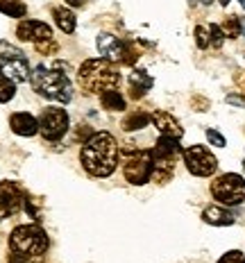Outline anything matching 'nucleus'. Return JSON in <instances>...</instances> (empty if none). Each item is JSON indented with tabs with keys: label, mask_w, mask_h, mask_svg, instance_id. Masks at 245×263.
I'll return each instance as SVG.
<instances>
[{
	"label": "nucleus",
	"mask_w": 245,
	"mask_h": 263,
	"mask_svg": "<svg viewBox=\"0 0 245 263\" xmlns=\"http://www.w3.org/2000/svg\"><path fill=\"white\" fill-rule=\"evenodd\" d=\"M70 7H80V5H84V0H66Z\"/></svg>",
	"instance_id": "c756f323"
},
{
	"label": "nucleus",
	"mask_w": 245,
	"mask_h": 263,
	"mask_svg": "<svg viewBox=\"0 0 245 263\" xmlns=\"http://www.w3.org/2000/svg\"><path fill=\"white\" fill-rule=\"evenodd\" d=\"M222 32H225V36H232V39L241 36V23H238V16H230V18L225 21V25H222Z\"/></svg>",
	"instance_id": "4be33fe9"
},
{
	"label": "nucleus",
	"mask_w": 245,
	"mask_h": 263,
	"mask_svg": "<svg viewBox=\"0 0 245 263\" xmlns=\"http://www.w3.org/2000/svg\"><path fill=\"white\" fill-rule=\"evenodd\" d=\"M182 157H184V163H186L189 173L195 175V177H209L218 168V159L211 155L204 145H191L182 152Z\"/></svg>",
	"instance_id": "1a4fd4ad"
},
{
	"label": "nucleus",
	"mask_w": 245,
	"mask_h": 263,
	"mask_svg": "<svg viewBox=\"0 0 245 263\" xmlns=\"http://www.w3.org/2000/svg\"><path fill=\"white\" fill-rule=\"evenodd\" d=\"M14 93H16V82L0 73V102H9L14 98Z\"/></svg>",
	"instance_id": "412c9836"
},
{
	"label": "nucleus",
	"mask_w": 245,
	"mask_h": 263,
	"mask_svg": "<svg viewBox=\"0 0 245 263\" xmlns=\"http://www.w3.org/2000/svg\"><path fill=\"white\" fill-rule=\"evenodd\" d=\"M206 141H209L211 145H216V147H225L227 145L225 136H222L220 132H216V129H206Z\"/></svg>",
	"instance_id": "393cba45"
},
{
	"label": "nucleus",
	"mask_w": 245,
	"mask_h": 263,
	"mask_svg": "<svg viewBox=\"0 0 245 263\" xmlns=\"http://www.w3.org/2000/svg\"><path fill=\"white\" fill-rule=\"evenodd\" d=\"M202 3H206V5H209V3H211V0H202Z\"/></svg>",
	"instance_id": "2f4dec72"
},
{
	"label": "nucleus",
	"mask_w": 245,
	"mask_h": 263,
	"mask_svg": "<svg viewBox=\"0 0 245 263\" xmlns=\"http://www.w3.org/2000/svg\"><path fill=\"white\" fill-rule=\"evenodd\" d=\"M78 82L89 93H105L121 82V75L114 68L111 62L102 59H86L78 70Z\"/></svg>",
	"instance_id": "7ed1b4c3"
},
{
	"label": "nucleus",
	"mask_w": 245,
	"mask_h": 263,
	"mask_svg": "<svg viewBox=\"0 0 245 263\" xmlns=\"http://www.w3.org/2000/svg\"><path fill=\"white\" fill-rule=\"evenodd\" d=\"M0 12L9 18H23L27 14V7L23 0H0Z\"/></svg>",
	"instance_id": "a211bd4d"
},
{
	"label": "nucleus",
	"mask_w": 245,
	"mask_h": 263,
	"mask_svg": "<svg viewBox=\"0 0 245 263\" xmlns=\"http://www.w3.org/2000/svg\"><path fill=\"white\" fill-rule=\"evenodd\" d=\"M238 3H241V5H243V9H245V0H238Z\"/></svg>",
	"instance_id": "7c9ffc66"
},
{
	"label": "nucleus",
	"mask_w": 245,
	"mask_h": 263,
	"mask_svg": "<svg viewBox=\"0 0 245 263\" xmlns=\"http://www.w3.org/2000/svg\"><path fill=\"white\" fill-rule=\"evenodd\" d=\"M70 127V120L68 114L64 111L62 107H50V109H43V114L39 116V134L46 141H59Z\"/></svg>",
	"instance_id": "6e6552de"
},
{
	"label": "nucleus",
	"mask_w": 245,
	"mask_h": 263,
	"mask_svg": "<svg viewBox=\"0 0 245 263\" xmlns=\"http://www.w3.org/2000/svg\"><path fill=\"white\" fill-rule=\"evenodd\" d=\"M100 102L105 109H109V111H123L125 105H127L123 93H118L116 89H109L105 93H100Z\"/></svg>",
	"instance_id": "f3484780"
},
{
	"label": "nucleus",
	"mask_w": 245,
	"mask_h": 263,
	"mask_svg": "<svg viewBox=\"0 0 245 263\" xmlns=\"http://www.w3.org/2000/svg\"><path fill=\"white\" fill-rule=\"evenodd\" d=\"M218 263H245V256H243V252L232 250V252H227V254L222 256Z\"/></svg>",
	"instance_id": "a878e982"
},
{
	"label": "nucleus",
	"mask_w": 245,
	"mask_h": 263,
	"mask_svg": "<svg viewBox=\"0 0 245 263\" xmlns=\"http://www.w3.org/2000/svg\"><path fill=\"white\" fill-rule=\"evenodd\" d=\"M30 84L39 96L48 98V100L62 102V105L73 100V84L64 73V64L36 66L30 73Z\"/></svg>",
	"instance_id": "f03ea898"
},
{
	"label": "nucleus",
	"mask_w": 245,
	"mask_h": 263,
	"mask_svg": "<svg viewBox=\"0 0 245 263\" xmlns=\"http://www.w3.org/2000/svg\"><path fill=\"white\" fill-rule=\"evenodd\" d=\"M23 204V193L14 182H3L0 184V220L3 218L14 216Z\"/></svg>",
	"instance_id": "9b49d317"
},
{
	"label": "nucleus",
	"mask_w": 245,
	"mask_h": 263,
	"mask_svg": "<svg viewBox=\"0 0 245 263\" xmlns=\"http://www.w3.org/2000/svg\"><path fill=\"white\" fill-rule=\"evenodd\" d=\"M0 73L7 75L16 84L30 80V62H27L25 52L21 48H16L14 43L0 41Z\"/></svg>",
	"instance_id": "423d86ee"
},
{
	"label": "nucleus",
	"mask_w": 245,
	"mask_h": 263,
	"mask_svg": "<svg viewBox=\"0 0 245 263\" xmlns=\"http://www.w3.org/2000/svg\"><path fill=\"white\" fill-rule=\"evenodd\" d=\"M98 50H100V54L107 59V62H132V59L127 57L129 50L127 46H125L123 41H118L114 34H98Z\"/></svg>",
	"instance_id": "9d476101"
},
{
	"label": "nucleus",
	"mask_w": 245,
	"mask_h": 263,
	"mask_svg": "<svg viewBox=\"0 0 245 263\" xmlns=\"http://www.w3.org/2000/svg\"><path fill=\"white\" fill-rule=\"evenodd\" d=\"M9 125H12V132L18 136H34L39 132V118H34L27 111H18L12 114L9 118Z\"/></svg>",
	"instance_id": "ddd939ff"
},
{
	"label": "nucleus",
	"mask_w": 245,
	"mask_h": 263,
	"mask_svg": "<svg viewBox=\"0 0 245 263\" xmlns=\"http://www.w3.org/2000/svg\"><path fill=\"white\" fill-rule=\"evenodd\" d=\"M52 16H54V21H57L59 30H62L64 34H73L75 32V27H78V18H75V14L70 12L68 7H54Z\"/></svg>",
	"instance_id": "dca6fc26"
},
{
	"label": "nucleus",
	"mask_w": 245,
	"mask_h": 263,
	"mask_svg": "<svg viewBox=\"0 0 245 263\" xmlns=\"http://www.w3.org/2000/svg\"><path fill=\"white\" fill-rule=\"evenodd\" d=\"M204 222L216 224V227H227V224H234V216L222 206H206L202 211Z\"/></svg>",
	"instance_id": "2eb2a0df"
},
{
	"label": "nucleus",
	"mask_w": 245,
	"mask_h": 263,
	"mask_svg": "<svg viewBox=\"0 0 245 263\" xmlns=\"http://www.w3.org/2000/svg\"><path fill=\"white\" fill-rule=\"evenodd\" d=\"M243 171H245V161H243Z\"/></svg>",
	"instance_id": "473e14b6"
},
{
	"label": "nucleus",
	"mask_w": 245,
	"mask_h": 263,
	"mask_svg": "<svg viewBox=\"0 0 245 263\" xmlns=\"http://www.w3.org/2000/svg\"><path fill=\"white\" fill-rule=\"evenodd\" d=\"M80 161L84 171L93 177H109L118 166V143L109 132L91 134L89 141H84L80 152Z\"/></svg>",
	"instance_id": "f257e3e1"
},
{
	"label": "nucleus",
	"mask_w": 245,
	"mask_h": 263,
	"mask_svg": "<svg viewBox=\"0 0 245 263\" xmlns=\"http://www.w3.org/2000/svg\"><path fill=\"white\" fill-rule=\"evenodd\" d=\"M129 84L134 86V91L145 93L148 89H152V78L145 70H134V73H129Z\"/></svg>",
	"instance_id": "aec40b11"
},
{
	"label": "nucleus",
	"mask_w": 245,
	"mask_h": 263,
	"mask_svg": "<svg viewBox=\"0 0 245 263\" xmlns=\"http://www.w3.org/2000/svg\"><path fill=\"white\" fill-rule=\"evenodd\" d=\"M195 43H198V48H206L211 43V36H209V30L202 25L195 27Z\"/></svg>",
	"instance_id": "5701e85b"
},
{
	"label": "nucleus",
	"mask_w": 245,
	"mask_h": 263,
	"mask_svg": "<svg viewBox=\"0 0 245 263\" xmlns=\"http://www.w3.org/2000/svg\"><path fill=\"white\" fill-rule=\"evenodd\" d=\"M9 250L18 256L41 259L48 250V236L39 224H21L9 236Z\"/></svg>",
	"instance_id": "20e7f679"
},
{
	"label": "nucleus",
	"mask_w": 245,
	"mask_h": 263,
	"mask_svg": "<svg viewBox=\"0 0 245 263\" xmlns=\"http://www.w3.org/2000/svg\"><path fill=\"white\" fill-rule=\"evenodd\" d=\"M211 195L227 206H236L245 202V179L236 173H225L211 182Z\"/></svg>",
	"instance_id": "0eeeda50"
},
{
	"label": "nucleus",
	"mask_w": 245,
	"mask_h": 263,
	"mask_svg": "<svg viewBox=\"0 0 245 263\" xmlns=\"http://www.w3.org/2000/svg\"><path fill=\"white\" fill-rule=\"evenodd\" d=\"M16 36L21 41H30V43H43L52 39V27L41 23V21H23L18 27H16Z\"/></svg>",
	"instance_id": "f8f14e48"
},
{
	"label": "nucleus",
	"mask_w": 245,
	"mask_h": 263,
	"mask_svg": "<svg viewBox=\"0 0 245 263\" xmlns=\"http://www.w3.org/2000/svg\"><path fill=\"white\" fill-rule=\"evenodd\" d=\"M238 23H241V36H245V16H238Z\"/></svg>",
	"instance_id": "c85d7f7f"
},
{
	"label": "nucleus",
	"mask_w": 245,
	"mask_h": 263,
	"mask_svg": "<svg viewBox=\"0 0 245 263\" xmlns=\"http://www.w3.org/2000/svg\"><path fill=\"white\" fill-rule=\"evenodd\" d=\"M9 263H41V259H30V256H18V254H12Z\"/></svg>",
	"instance_id": "bb28decb"
},
{
	"label": "nucleus",
	"mask_w": 245,
	"mask_h": 263,
	"mask_svg": "<svg viewBox=\"0 0 245 263\" xmlns=\"http://www.w3.org/2000/svg\"><path fill=\"white\" fill-rule=\"evenodd\" d=\"M152 123H155V127L159 129V134H161V136H171V139H182V134H184V129L179 127L177 118H175V116H171V114H166V111H157L155 116H152Z\"/></svg>",
	"instance_id": "4468645a"
},
{
	"label": "nucleus",
	"mask_w": 245,
	"mask_h": 263,
	"mask_svg": "<svg viewBox=\"0 0 245 263\" xmlns=\"http://www.w3.org/2000/svg\"><path fill=\"white\" fill-rule=\"evenodd\" d=\"M209 36H211V43H214L216 48H220L222 41H225V32H222L220 25H211L209 27Z\"/></svg>",
	"instance_id": "b1692460"
},
{
	"label": "nucleus",
	"mask_w": 245,
	"mask_h": 263,
	"mask_svg": "<svg viewBox=\"0 0 245 263\" xmlns=\"http://www.w3.org/2000/svg\"><path fill=\"white\" fill-rule=\"evenodd\" d=\"M150 120H152V116H148V114H143V111H134L132 116H127V118L123 120V129H127V132L143 129V127H148V125H150Z\"/></svg>",
	"instance_id": "6ab92c4d"
},
{
	"label": "nucleus",
	"mask_w": 245,
	"mask_h": 263,
	"mask_svg": "<svg viewBox=\"0 0 245 263\" xmlns=\"http://www.w3.org/2000/svg\"><path fill=\"white\" fill-rule=\"evenodd\" d=\"M123 175L129 184L141 186L148 184L152 179V168H155V161H152V150H134V147H127L123 150Z\"/></svg>",
	"instance_id": "39448f33"
},
{
	"label": "nucleus",
	"mask_w": 245,
	"mask_h": 263,
	"mask_svg": "<svg viewBox=\"0 0 245 263\" xmlns=\"http://www.w3.org/2000/svg\"><path fill=\"white\" fill-rule=\"evenodd\" d=\"M227 102L236 105V107H245V98H241V96H227Z\"/></svg>",
	"instance_id": "cd10ccee"
}]
</instances>
